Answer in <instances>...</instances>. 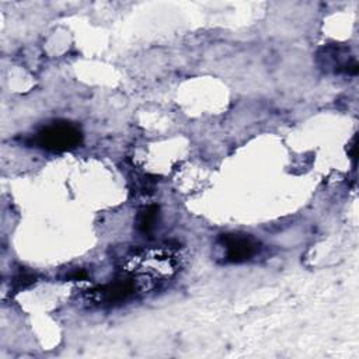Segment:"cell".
<instances>
[{"mask_svg":"<svg viewBox=\"0 0 359 359\" xmlns=\"http://www.w3.org/2000/svg\"><path fill=\"white\" fill-rule=\"evenodd\" d=\"M81 143L80 129L65 121L49 123L39 129L34 136V144L50 151H65Z\"/></svg>","mask_w":359,"mask_h":359,"instance_id":"cell-1","label":"cell"},{"mask_svg":"<svg viewBox=\"0 0 359 359\" xmlns=\"http://www.w3.org/2000/svg\"><path fill=\"white\" fill-rule=\"evenodd\" d=\"M219 247L226 262L240 264L251 259L259 250V243L248 234L227 233L219 237Z\"/></svg>","mask_w":359,"mask_h":359,"instance_id":"cell-2","label":"cell"},{"mask_svg":"<svg viewBox=\"0 0 359 359\" xmlns=\"http://www.w3.org/2000/svg\"><path fill=\"white\" fill-rule=\"evenodd\" d=\"M317 63L324 70H332L334 73H345V74H356L358 63L352 55H349V49L341 45H327L321 48L317 53Z\"/></svg>","mask_w":359,"mask_h":359,"instance_id":"cell-3","label":"cell"},{"mask_svg":"<svg viewBox=\"0 0 359 359\" xmlns=\"http://www.w3.org/2000/svg\"><path fill=\"white\" fill-rule=\"evenodd\" d=\"M158 216V208L157 206H149L143 209L137 216V229L142 233H149L154 227V223Z\"/></svg>","mask_w":359,"mask_h":359,"instance_id":"cell-4","label":"cell"}]
</instances>
